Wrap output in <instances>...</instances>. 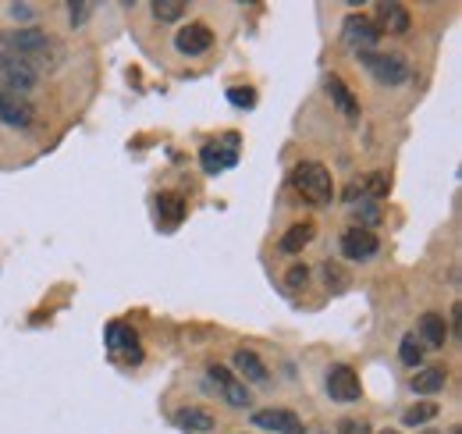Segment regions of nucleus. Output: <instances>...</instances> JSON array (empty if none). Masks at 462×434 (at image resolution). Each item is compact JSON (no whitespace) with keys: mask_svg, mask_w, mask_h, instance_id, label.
Returning <instances> with one entry per match:
<instances>
[{"mask_svg":"<svg viewBox=\"0 0 462 434\" xmlns=\"http://www.w3.org/2000/svg\"><path fill=\"white\" fill-rule=\"evenodd\" d=\"M227 100H231V107H239V111H253L257 107V89H243V86H231L227 89Z\"/></svg>","mask_w":462,"mask_h":434,"instance_id":"bb28decb","label":"nucleus"},{"mask_svg":"<svg viewBox=\"0 0 462 434\" xmlns=\"http://www.w3.org/2000/svg\"><path fill=\"white\" fill-rule=\"evenodd\" d=\"M313 236H317L313 221H299V225H292V229L281 236V253H303V250L313 243Z\"/></svg>","mask_w":462,"mask_h":434,"instance_id":"6ab92c4d","label":"nucleus"},{"mask_svg":"<svg viewBox=\"0 0 462 434\" xmlns=\"http://www.w3.org/2000/svg\"><path fill=\"white\" fill-rule=\"evenodd\" d=\"M157 213H164L171 225H178L181 213H185V199L174 196V192H160V196H157Z\"/></svg>","mask_w":462,"mask_h":434,"instance_id":"b1692460","label":"nucleus"},{"mask_svg":"<svg viewBox=\"0 0 462 434\" xmlns=\"http://www.w3.org/2000/svg\"><path fill=\"white\" fill-rule=\"evenodd\" d=\"M36 86H40V68L29 65V61H22V58H15V54H8L4 47H0V89L22 97V93H29V89H36Z\"/></svg>","mask_w":462,"mask_h":434,"instance_id":"7ed1b4c3","label":"nucleus"},{"mask_svg":"<svg viewBox=\"0 0 462 434\" xmlns=\"http://www.w3.org/2000/svg\"><path fill=\"white\" fill-rule=\"evenodd\" d=\"M338 434H370V427L363 420H342L338 423Z\"/></svg>","mask_w":462,"mask_h":434,"instance_id":"7c9ffc66","label":"nucleus"},{"mask_svg":"<svg viewBox=\"0 0 462 434\" xmlns=\"http://www.w3.org/2000/svg\"><path fill=\"white\" fill-rule=\"evenodd\" d=\"M352 217H356V229L373 232L381 225V206L377 203H359V206H352Z\"/></svg>","mask_w":462,"mask_h":434,"instance_id":"393cba45","label":"nucleus"},{"mask_svg":"<svg viewBox=\"0 0 462 434\" xmlns=\"http://www.w3.org/2000/svg\"><path fill=\"white\" fill-rule=\"evenodd\" d=\"M235 367H239V374H243L246 381H253V384H267V377H271V370L264 367V360H260L253 349H239V353H235Z\"/></svg>","mask_w":462,"mask_h":434,"instance_id":"a211bd4d","label":"nucleus"},{"mask_svg":"<svg viewBox=\"0 0 462 434\" xmlns=\"http://www.w3.org/2000/svg\"><path fill=\"white\" fill-rule=\"evenodd\" d=\"M178 423H181L185 430H192V434H206V430L217 427L213 413H206V409H199V406H181V409H178Z\"/></svg>","mask_w":462,"mask_h":434,"instance_id":"aec40b11","label":"nucleus"},{"mask_svg":"<svg viewBox=\"0 0 462 434\" xmlns=\"http://www.w3.org/2000/svg\"><path fill=\"white\" fill-rule=\"evenodd\" d=\"M285 285L296 292V289H306L310 285V267L306 264H296V267H289V275H285Z\"/></svg>","mask_w":462,"mask_h":434,"instance_id":"cd10ccee","label":"nucleus"},{"mask_svg":"<svg viewBox=\"0 0 462 434\" xmlns=\"http://www.w3.org/2000/svg\"><path fill=\"white\" fill-rule=\"evenodd\" d=\"M444 384H448V370L444 367H420L412 374V381H409V388L416 395H437V391H444Z\"/></svg>","mask_w":462,"mask_h":434,"instance_id":"f3484780","label":"nucleus"},{"mask_svg":"<svg viewBox=\"0 0 462 434\" xmlns=\"http://www.w3.org/2000/svg\"><path fill=\"white\" fill-rule=\"evenodd\" d=\"M324 285L331 289V292H345L349 289V275H345V267L342 264H324Z\"/></svg>","mask_w":462,"mask_h":434,"instance_id":"a878e982","label":"nucleus"},{"mask_svg":"<svg viewBox=\"0 0 462 434\" xmlns=\"http://www.w3.org/2000/svg\"><path fill=\"white\" fill-rule=\"evenodd\" d=\"M327 395L335 399V402H359V395H363V388H359V377H356V370L352 367H345V363H338V367H331L327 370Z\"/></svg>","mask_w":462,"mask_h":434,"instance_id":"1a4fd4ad","label":"nucleus"},{"mask_svg":"<svg viewBox=\"0 0 462 434\" xmlns=\"http://www.w3.org/2000/svg\"><path fill=\"white\" fill-rule=\"evenodd\" d=\"M89 12H93V4H82V0H72V4H68L72 26H86V22H89Z\"/></svg>","mask_w":462,"mask_h":434,"instance_id":"c85d7f7f","label":"nucleus"},{"mask_svg":"<svg viewBox=\"0 0 462 434\" xmlns=\"http://www.w3.org/2000/svg\"><path fill=\"white\" fill-rule=\"evenodd\" d=\"M8 15H12L15 22H33V19H36V12H33L29 4H12V8H8Z\"/></svg>","mask_w":462,"mask_h":434,"instance_id":"c756f323","label":"nucleus"},{"mask_svg":"<svg viewBox=\"0 0 462 434\" xmlns=\"http://www.w3.org/2000/svg\"><path fill=\"white\" fill-rule=\"evenodd\" d=\"M253 427L274 430V434H306V423L299 420V413H296V409H285V406L257 409V413H253Z\"/></svg>","mask_w":462,"mask_h":434,"instance_id":"0eeeda50","label":"nucleus"},{"mask_svg":"<svg viewBox=\"0 0 462 434\" xmlns=\"http://www.w3.org/2000/svg\"><path fill=\"white\" fill-rule=\"evenodd\" d=\"M381 434H398V430H381Z\"/></svg>","mask_w":462,"mask_h":434,"instance_id":"473e14b6","label":"nucleus"},{"mask_svg":"<svg viewBox=\"0 0 462 434\" xmlns=\"http://www.w3.org/2000/svg\"><path fill=\"white\" fill-rule=\"evenodd\" d=\"M356 58H359L363 72H370V79L381 82V86H402L412 75L409 61L402 54H395V50H363Z\"/></svg>","mask_w":462,"mask_h":434,"instance_id":"f03ea898","label":"nucleus"},{"mask_svg":"<svg viewBox=\"0 0 462 434\" xmlns=\"http://www.w3.org/2000/svg\"><path fill=\"white\" fill-rule=\"evenodd\" d=\"M324 89H327L331 104H335V107H338V111H342L349 121H356V118H359V100L352 97V89H349V86H345L338 75H327V79H324Z\"/></svg>","mask_w":462,"mask_h":434,"instance_id":"dca6fc26","label":"nucleus"},{"mask_svg":"<svg viewBox=\"0 0 462 434\" xmlns=\"http://www.w3.org/2000/svg\"><path fill=\"white\" fill-rule=\"evenodd\" d=\"M455 434H458V430H455Z\"/></svg>","mask_w":462,"mask_h":434,"instance_id":"72a5a7b5","label":"nucleus"},{"mask_svg":"<svg viewBox=\"0 0 462 434\" xmlns=\"http://www.w3.org/2000/svg\"><path fill=\"white\" fill-rule=\"evenodd\" d=\"M0 121H4L8 128H33V121H36V111H33V104L29 100H22V97H15V93H4L0 89Z\"/></svg>","mask_w":462,"mask_h":434,"instance_id":"9d476101","label":"nucleus"},{"mask_svg":"<svg viewBox=\"0 0 462 434\" xmlns=\"http://www.w3.org/2000/svg\"><path fill=\"white\" fill-rule=\"evenodd\" d=\"M427 434H430V430H427Z\"/></svg>","mask_w":462,"mask_h":434,"instance_id":"f704fd0d","label":"nucleus"},{"mask_svg":"<svg viewBox=\"0 0 462 434\" xmlns=\"http://www.w3.org/2000/svg\"><path fill=\"white\" fill-rule=\"evenodd\" d=\"M423 356H427V349H423V342L409 331V335H402V342H398V360L405 363V367H416L420 370V363H423Z\"/></svg>","mask_w":462,"mask_h":434,"instance_id":"412c9836","label":"nucleus"},{"mask_svg":"<svg viewBox=\"0 0 462 434\" xmlns=\"http://www.w3.org/2000/svg\"><path fill=\"white\" fill-rule=\"evenodd\" d=\"M235 160H239V143H235V136H227L224 143H206V146L199 150V164H203L206 174H220V171H227V167H235Z\"/></svg>","mask_w":462,"mask_h":434,"instance_id":"6e6552de","label":"nucleus"},{"mask_svg":"<svg viewBox=\"0 0 462 434\" xmlns=\"http://www.w3.org/2000/svg\"><path fill=\"white\" fill-rule=\"evenodd\" d=\"M342 43H349L356 54H363V50H377V43H381V29L373 26L370 15H345V22H342Z\"/></svg>","mask_w":462,"mask_h":434,"instance_id":"39448f33","label":"nucleus"},{"mask_svg":"<svg viewBox=\"0 0 462 434\" xmlns=\"http://www.w3.org/2000/svg\"><path fill=\"white\" fill-rule=\"evenodd\" d=\"M412 335L423 342V349H444V342H448V324H444L441 314H423V317L416 321V331H412Z\"/></svg>","mask_w":462,"mask_h":434,"instance_id":"2eb2a0df","label":"nucleus"},{"mask_svg":"<svg viewBox=\"0 0 462 434\" xmlns=\"http://www.w3.org/2000/svg\"><path fill=\"white\" fill-rule=\"evenodd\" d=\"M206 374H210V381H217V391L224 395V402L227 406H235V409H250L253 406V391L231 374L227 367H220V363H210L206 367Z\"/></svg>","mask_w":462,"mask_h":434,"instance_id":"423d86ee","label":"nucleus"},{"mask_svg":"<svg viewBox=\"0 0 462 434\" xmlns=\"http://www.w3.org/2000/svg\"><path fill=\"white\" fill-rule=\"evenodd\" d=\"M342 257L345 260H352V264H363V260H370L377 250H381V239L373 236V232H363V229H349L345 236H342Z\"/></svg>","mask_w":462,"mask_h":434,"instance_id":"9b49d317","label":"nucleus"},{"mask_svg":"<svg viewBox=\"0 0 462 434\" xmlns=\"http://www.w3.org/2000/svg\"><path fill=\"white\" fill-rule=\"evenodd\" d=\"M0 47H4L8 54H15V58H22V61H29V65H36V61H43L50 54L54 40L47 33H40V29H19V33H0Z\"/></svg>","mask_w":462,"mask_h":434,"instance_id":"20e7f679","label":"nucleus"},{"mask_svg":"<svg viewBox=\"0 0 462 434\" xmlns=\"http://www.w3.org/2000/svg\"><path fill=\"white\" fill-rule=\"evenodd\" d=\"M213 43H217V40H213V33H210L206 26H199V22L185 26V29L174 36V47H178V54H185V58H203V54H206Z\"/></svg>","mask_w":462,"mask_h":434,"instance_id":"f8f14e48","label":"nucleus"},{"mask_svg":"<svg viewBox=\"0 0 462 434\" xmlns=\"http://www.w3.org/2000/svg\"><path fill=\"white\" fill-rule=\"evenodd\" d=\"M451 335H458V303L451 306Z\"/></svg>","mask_w":462,"mask_h":434,"instance_id":"2f4dec72","label":"nucleus"},{"mask_svg":"<svg viewBox=\"0 0 462 434\" xmlns=\"http://www.w3.org/2000/svg\"><path fill=\"white\" fill-rule=\"evenodd\" d=\"M150 12H153L157 22H178L181 15H189V4L185 0H153Z\"/></svg>","mask_w":462,"mask_h":434,"instance_id":"5701e85b","label":"nucleus"},{"mask_svg":"<svg viewBox=\"0 0 462 434\" xmlns=\"http://www.w3.org/2000/svg\"><path fill=\"white\" fill-rule=\"evenodd\" d=\"M292 185H296V192H299L310 206H327V203H331V196H335L331 171H327L324 164H317V160L299 164V167L292 171Z\"/></svg>","mask_w":462,"mask_h":434,"instance_id":"f257e3e1","label":"nucleus"},{"mask_svg":"<svg viewBox=\"0 0 462 434\" xmlns=\"http://www.w3.org/2000/svg\"><path fill=\"white\" fill-rule=\"evenodd\" d=\"M107 349H111V353H121L125 363H142V345H139L135 331L125 328V324H111V328H107Z\"/></svg>","mask_w":462,"mask_h":434,"instance_id":"ddd939ff","label":"nucleus"},{"mask_svg":"<svg viewBox=\"0 0 462 434\" xmlns=\"http://www.w3.org/2000/svg\"><path fill=\"white\" fill-rule=\"evenodd\" d=\"M437 413H441L437 402H416V406H409V409L402 413V423H405V427H423V423L437 420Z\"/></svg>","mask_w":462,"mask_h":434,"instance_id":"4be33fe9","label":"nucleus"},{"mask_svg":"<svg viewBox=\"0 0 462 434\" xmlns=\"http://www.w3.org/2000/svg\"><path fill=\"white\" fill-rule=\"evenodd\" d=\"M373 26L381 29V36L384 33H391V36H398V33H405L409 26H412V19H409V8L405 4H395V0H388V4H377L373 8Z\"/></svg>","mask_w":462,"mask_h":434,"instance_id":"4468645a","label":"nucleus"}]
</instances>
